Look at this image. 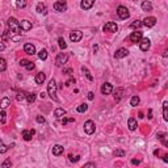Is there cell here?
Masks as SVG:
<instances>
[{
    "mask_svg": "<svg viewBox=\"0 0 168 168\" xmlns=\"http://www.w3.org/2000/svg\"><path fill=\"white\" fill-rule=\"evenodd\" d=\"M0 105H1V109H5L8 105H11V100L8 99V97H3V99H1V104H0Z\"/></svg>",
    "mask_w": 168,
    "mask_h": 168,
    "instance_id": "83f0119b",
    "label": "cell"
},
{
    "mask_svg": "<svg viewBox=\"0 0 168 168\" xmlns=\"http://www.w3.org/2000/svg\"><path fill=\"white\" fill-rule=\"evenodd\" d=\"M36 131L34 130H24L22 131V138L25 140H30L32 139V135H34Z\"/></svg>",
    "mask_w": 168,
    "mask_h": 168,
    "instance_id": "ffe728a7",
    "label": "cell"
},
{
    "mask_svg": "<svg viewBox=\"0 0 168 168\" xmlns=\"http://www.w3.org/2000/svg\"><path fill=\"white\" fill-rule=\"evenodd\" d=\"M5 67H7L5 59H4V58H0V71L4 72V71H5Z\"/></svg>",
    "mask_w": 168,
    "mask_h": 168,
    "instance_id": "d590c367",
    "label": "cell"
},
{
    "mask_svg": "<svg viewBox=\"0 0 168 168\" xmlns=\"http://www.w3.org/2000/svg\"><path fill=\"white\" fill-rule=\"evenodd\" d=\"M87 109H88L87 104H81V105H79L78 108H76V110H78L79 113H84V112H87Z\"/></svg>",
    "mask_w": 168,
    "mask_h": 168,
    "instance_id": "836d02e7",
    "label": "cell"
},
{
    "mask_svg": "<svg viewBox=\"0 0 168 168\" xmlns=\"http://www.w3.org/2000/svg\"><path fill=\"white\" fill-rule=\"evenodd\" d=\"M63 74H72L71 69H63Z\"/></svg>",
    "mask_w": 168,
    "mask_h": 168,
    "instance_id": "f907efd6",
    "label": "cell"
},
{
    "mask_svg": "<svg viewBox=\"0 0 168 168\" xmlns=\"http://www.w3.org/2000/svg\"><path fill=\"white\" fill-rule=\"evenodd\" d=\"M54 9L58 12H65L67 9V1L66 0H58L54 3Z\"/></svg>",
    "mask_w": 168,
    "mask_h": 168,
    "instance_id": "8992f818",
    "label": "cell"
},
{
    "mask_svg": "<svg viewBox=\"0 0 168 168\" xmlns=\"http://www.w3.org/2000/svg\"><path fill=\"white\" fill-rule=\"evenodd\" d=\"M26 101H28L29 104L34 103L36 101V93L34 92H29V93H26Z\"/></svg>",
    "mask_w": 168,
    "mask_h": 168,
    "instance_id": "4316f807",
    "label": "cell"
},
{
    "mask_svg": "<svg viewBox=\"0 0 168 168\" xmlns=\"http://www.w3.org/2000/svg\"><path fill=\"white\" fill-rule=\"evenodd\" d=\"M142 9L146 11V12L153 11V4L150 3V1H143V3H142Z\"/></svg>",
    "mask_w": 168,
    "mask_h": 168,
    "instance_id": "484cf974",
    "label": "cell"
},
{
    "mask_svg": "<svg viewBox=\"0 0 168 168\" xmlns=\"http://www.w3.org/2000/svg\"><path fill=\"white\" fill-rule=\"evenodd\" d=\"M34 80L37 84H44V81L46 80V74H44V72H38V74L36 75Z\"/></svg>",
    "mask_w": 168,
    "mask_h": 168,
    "instance_id": "ac0fdd59",
    "label": "cell"
},
{
    "mask_svg": "<svg viewBox=\"0 0 168 168\" xmlns=\"http://www.w3.org/2000/svg\"><path fill=\"white\" fill-rule=\"evenodd\" d=\"M38 58H40L41 60H45V59H46V58H47V51H46V50H45V49L41 50L40 53H38Z\"/></svg>",
    "mask_w": 168,
    "mask_h": 168,
    "instance_id": "f546056e",
    "label": "cell"
},
{
    "mask_svg": "<svg viewBox=\"0 0 168 168\" xmlns=\"http://www.w3.org/2000/svg\"><path fill=\"white\" fill-rule=\"evenodd\" d=\"M34 69V63L33 62H29V65L26 66V70H29V71H32V70Z\"/></svg>",
    "mask_w": 168,
    "mask_h": 168,
    "instance_id": "7dc6e473",
    "label": "cell"
},
{
    "mask_svg": "<svg viewBox=\"0 0 168 168\" xmlns=\"http://www.w3.org/2000/svg\"><path fill=\"white\" fill-rule=\"evenodd\" d=\"M131 163H133V164H139V163H140V160H137V159H133V160H131Z\"/></svg>",
    "mask_w": 168,
    "mask_h": 168,
    "instance_id": "f5cc1de1",
    "label": "cell"
},
{
    "mask_svg": "<svg viewBox=\"0 0 168 168\" xmlns=\"http://www.w3.org/2000/svg\"><path fill=\"white\" fill-rule=\"evenodd\" d=\"M156 137H158L159 139H163V138L165 137V134L164 133H158V134H156Z\"/></svg>",
    "mask_w": 168,
    "mask_h": 168,
    "instance_id": "681fc988",
    "label": "cell"
},
{
    "mask_svg": "<svg viewBox=\"0 0 168 168\" xmlns=\"http://www.w3.org/2000/svg\"><path fill=\"white\" fill-rule=\"evenodd\" d=\"M28 65H29V60H26V59H21V60H20V66H22V67H26Z\"/></svg>",
    "mask_w": 168,
    "mask_h": 168,
    "instance_id": "ee69618b",
    "label": "cell"
},
{
    "mask_svg": "<svg viewBox=\"0 0 168 168\" xmlns=\"http://www.w3.org/2000/svg\"><path fill=\"white\" fill-rule=\"evenodd\" d=\"M24 99H26V93L25 92H19V93L16 95V100L17 101H22Z\"/></svg>",
    "mask_w": 168,
    "mask_h": 168,
    "instance_id": "e575fe53",
    "label": "cell"
},
{
    "mask_svg": "<svg viewBox=\"0 0 168 168\" xmlns=\"http://www.w3.org/2000/svg\"><path fill=\"white\" fill-rule=\"evenodd\" d=\"M113 154H114V156H125V154L126 153H125L124 150H121V149H117V150H114V153Z\"/></svg>",
    "mask_w": 168,
    "mask_h": 168,
    "instance_id": "8d00e7d4",
    "label": "cell"
},
{
    "mask_svg": "<svg viewBox=\"0 0 168 168\" xmlns=\"http://www.w3.org/2000/svg\"><path fill=\"white\" fill-rule=\"evenodd\" d=\"M16 7L21 9V8H25L26 7V0H16Z\"/></svg>",
    "mask_w": 168,
    "mask_h": 168,
    "instance_id": "f1b7e54d",
    "label": "cell"
},
{
    "mask_svg": "<svg viewBox=\"0 0 168 168\" xmlns=\"http://www.w3.org/2000/svg\"><path fill=\"white\" fill-rule=\"evenodd\" d=\"M11 165H12V162H11L9 159H7L5 162L1 164V168H8V167H11Z\"/></svg>",
    "mask_w": 168,
    "mask_h": 168,
    "instance_id": "f35d334b",
    "label": "cell"
},
{
    "mask_svg": "<svg viewBox=\"0 0 168 168\" xmlns=\"http://www.w3.org/2000/svg\"><path fill=\"white\" fill-rule=\"evenodd\" d=\"M113 92V85L110 83H104L101 85V93L103 95H110Z\"/></svg>",
    "mask_w": 168,
    "mask_h": 168,
    "instance_id": "8fae6325",
    "label": "cell"
},
{
    "mask_svg": "<svg viewBox=\"0 0 168 168\" xmlns=\"http://www.w3.org/2000/svg\"><path fill=\"white\" fill-rule=\"evenodd\" d=\"M36 121L40 122V124H44V122H45V117H42V116H37V117H36Z\"/></svg>",
    "mask_w": 168,
    "mask_h": 168,
    "instance_id": "7bdbcfd3",
    "label": "cell"
},
{
    "mask_svg": "<svg viewBox=\"0 0 168 168\" xmlns=\"http://www.w3.org/2000/svg\"><path fill=\"white\" fill-rule=\"evenodd\" d=\"M74 83H75V79H70V80L66 81V85L69 87V85H71V84H74Z\"/></svg>",
    "mask_w": 168,
    "mask_h": 168,
    "instance_id": "c3c4849f",
    "label": "cell"
},
{
    "mask_svg": "<svg viewBox=\"0 0 168 168\" xmlns=\"http://www.w3.org/2000/svg\"><path fill=\"white\" fill-rule=\"evenodd\" d=\"M58 44H59V47H60L62 50H65L66 47H67V44H66L65 38H62V37H59V38H58Z\"/></svg>",
    "mask_w": 168,
    "mask_h": 168,
    "instance_id": "1f68e13d",
    "label": "cell"
},
{
    "mask_svg": "<svg viewBox=\"0 0 168 168\" xmlns=\"http://www.w3.org/2000/svg\"><path fill=\"white\" fill-rule=\"evenodd\" d=\"M95 122L92 121V120H88V121H85V124H84V131L88 134V135H91V134L95 133Z\"/></svg>",
    "mask_w": 168,
    "mask_h": 168,
    "instance_id": "5b68a950",
    "label": "cell"
},
{
    "mask_svg": "<svg viewBox=\"0 0 168 168\" xmlns=\"http://www.w3.org/2000/svg\"><path fill=\"white\" fill-rule=\"evenodd\" d=\"M162 142H163V144H164L165 147H168V139H162Z\"/></svg>",
    "mask_w": 168,
    "mask_h": 168,
    "instance_id": "11a10c76",
    "label": "cell"
},
{
    "mask_svg": "<svg viewBox=\"0 0 168 168\" xmlns=\"http://www.w3.org/2000/svg\"><path fill=\"white\" fill-rule=\"evenodd\" d=\"M128 125H129V129H130L131 131L137 130V126H138V124H137V120H135V118H129V121H128Z\"/></svg>",
    "mask_w": 168,
    "mask_h": 168,
    "instance_id": "7402d4cb",
    "label": "cell"
},
{
    "mask_svg": "<svg viewBox=\"0 0 168 168\" xmlns=\"http://www.w3.org/2000/svg\"><path fill=\"white\" fill-rule=\"evenodd\" d=\"M75 120L74 118H66V117H63L62 118V125H67L69 122H74Z\"/></svg>",
    "mask_w": 168,
    "mask_h": 168,
    "instance_id": "60d3db41",
    "label": "cell"
},
{
    "mask_svg": "<svg viewBox=\"0 0 168 168\" xmlns=\"http://www.w3.org/2000/svg\"><path fill=\"white\" fill-rule=\"evenodd\" d=\"M69 158H70V160H71V162H78V160H79V159H80V155H70L69 156Z\"/></svg>",
    "mask_w": 168,
    "mask_h": 168,
    "instance_id": "b9f144b4",
    "label": "cell"
},
{
    "mask_svg": "<svg viewBox=\"0 0 168 168\" xmlns=\"http://www.w3.org/2000/svg\"><path fill=\"white\" fill-rule=\"evenodd\" d=\"M163 160H164L165 163H168V155H164V156H163Z\"/></svg>",
    "mask_w": 168,
    "mask_h": 168,
    "instance_id": "6f0895ef",
    "label": "cell"
},
{
    "mask_svg": "<svg viewBox=\"0 0 168 168\" xmlns=\"http://www.w3.org/2000/svg\"><path fill=\"white\" fill-rule=\"evenodd\" d=\"M0 116H1V124H5V112H4V109H3V110H1V114H0Z\"/></svg>",
    "mask_w": 168,
    "mask_h": 168,
    "instance_id": "f6af8a7d",
    "label": "cell"
},
{
    "mask_svg": "<svg viewBox=\"0 0 168 168\" xmlns=\"http://www.w3.org/2000/svg\"><path fill=\"white\" fill-rule=\"evenodd\" d=\"M36 11H37L38 13H42V15H46V5H45L44 3H38L37 7H36Z\"/></svg>",
    "mask_w": 168,
    "mask_h": 168,
    "instance_id": "603a6c76",
    "label": "cell"
},
{
    "mask_svg": "<svg viewBox=\"0 0 168 168\" xmlns=\"http://www.w3.org/2000/svg\"><path fill=\"white\" fill-rule=\"evenodd\" d=\"M142 25H143V22L142 21H134V22H131V25H130V28L131 29H138V28H140V26H142Z\"/></svg>",
    "mask_w": 168,
    "mask_h": 168,
    "instance_id": "d6a6232c",
    "label": "cell"
},
{
    "mask_svg": "<svg viewBox=\"0 0 168 168\" xmlns=\"http://www.w3.org/2000/svg\"><path fill=\"white\" fill-rule=\"evenodd\" d=\"M93 92H89V93H88V100H93Z\"/></svg>",
    "mask_w": 168,
    "mask_h": 168,
    "instance_id": "816d5d0a",
    "label": "cell"
},
{
    "mask_svg": "<svg viewBox=\"0 0 168 168\" xmlns=\"http://www.w3.org/2000/svg\"><path fill=\"white\" fill-rule=\"evenodd\" d=\"M104 32H109V33H116V32L118 30V26H117V24L116 22H112V21H109L106 22L105 25H104Z\"/></svg>",
    "mask_w": 168,
    "mask_h": 168,
    "instance_id": "52a82bcc",
    "label": "cell"
},
{
    "mask_svg": "<svg viewBox=\"0 0 168 168\" xmlns=\"http://www.w3.org/2000/svg\"><path fill=\"white\" fill-rule=\"evenodd\" d=\"M20 26H21V29L24 32H28L32 29V22L28 21V20H21L20 21Z\"/></svg>",
    "mask_w": 168,
    "mask_h": 168,
    "instance_id": "9a60e30c",
    "label": "cell"
},
{
    "mask_svg": "<svg viewBox=\"0 0 168 168\" xmlns=\"http://www.w3.org/2000/svg\"><path fill=\"white\" fill-rule=\"evenodd\" d=\"M20 36H15V37H12V41H20Z\"/></svg>",
    "mask_w": 168,
    "mask_h": 168,
    "instance_id": "db71d44e",
    "label": "cell"
},
{
    "mask_svg": "<svg viewBox=\"0 0 168 168\" xmlns=\"http://www.w3.org/2000/svg\"><path fill=\"white\" fill-rule=\"evenodd\" d=\"M150 45H151V42H150L149 38H143L140 41V50L142 51H147L150 49Z\"/></svg>",
    "mask_w": 168,
    "mask_h": 168,
    "instance_id": "2e32d148",
    "label": "cell"
},
{
    "mask_svg": "<svg viewBox=\"0 0 168 168\" xmlns=\"http://www.w3.org/2000/svg\"><path fill=\"white\" fill-rule=\"evenodd\" d=\"M117 15H118V17L120 19H122V20H126V19L130 17V12H129V9L126 8V7H124V5H120L118 8H117Z\"/></svg>",
    "mask_w": 168,
    "mask_h": 168,
    "instance_id": "277c9868",
    "label": "cell"
},
{
    "mask_svg": "<svg viewBox=\"0 0 168 168\" xmlns=\"http://www.w3.org/2000/svg\"><path fill=\"white\" fill-rule=\"evenodd\" d=\"M24 51L28 54V55H34V54H36V47H34V45H32V44H25Z\"/></svg>",
    "mask_w": 168,
    "mask_h": 168,
    "instance_id": "4fadbf2b",
    "label": "cell"
},
{
    "mask_svg": "<svg viewBox=\"0 0 168 168\" xmlns=\"http://www.w3.org/2000/svg\"><path fill=\"white\" fill-rule=\"evenodd\" d=\"M163 118L168 122V101H164L163 104Z\"/></svg>",
    "mask_w": 168,
    "mask_h": 168,
    "instance_id": "cb8c5ba5",
    "label": "cell"
},
{
    "mask_svg": "<svg viewBox=\"0 0 168 168\" xmlns=\"http://www.w3.org/2000/svg\"><path fill=\"white\" fill-rule=\"evenodd\" d=\"M149 118H150V120L153 118V110H151V109L149 110Z\"/></svg>",
    "mask_w": 168,
    "mask_h": 168,
    "instance_id": "9f6ffc18",
    "label": "cell"
},
{
    "mask_svg": "<svg viewBox=\"0 0 168 168\" xmlns=\"http://www.w3.org/2000/svg\"><path fill=\"white\" fill-rule=\"evenodd\" d=\"M47 93H49V96L51 97L53 101H55V103L59 101L58 97H56V83L54 79H51V80L49 81V84H47Z\"/></svg>",
    "mask_w": 168,
    "mask_h": 168,
    "instance_id": "6da1fadb",
    "label": "cell"
},
{
    "mask_svg": "<svg viewBox=\"0 0 168 168\" xmlns=\"http://www.w3.org/2000/svg\"><path fill=\"white\" fill-rule=\"evenodd\" d=\"M0 147H1V149H0V154H4L7 150H8V147H7L5 144L3 143V142H0Z\"/></svg>",
    "mask_w": 168,
    "mask_h": 168,
    "instance_id": "ab89813d",
    "label": "cell"
},
{
    "mask_svg": "<svg viewBox=\"0 0 168 168\" xmlns=\"http://www.w3.org/2000/svg\"><path fill=\"white\" fill-rule=\"evenodd\" d=\"M130 41L131 42H140L142 41V32H139V30H135V32H133L130 34Z\"/></svg>",
    "mask_w": 168,
    "mask_h": 168,
    "instance_id": "30bf717a",
    "label": "cell"
},
{
    "mask_svg": "<svg viewBox=\"0 0 168 168\" xmlns=\"http://www.w3.org/2000/svg\"><path fill=\"white\" fill-rule=\"evenodd\" d=\"M4 47H5V46H4V44H1V45H0V50H1V51L4 50Z\"/></svg>",
    "mask_w": 168,
    "mask_h": 168,
    "instance_id": "680465c9",
    "label": "cell"
},
{
    "mask_svg": "<svg viewBox=\"0 0 168 168\" xmlns=\"http://www.w3.org/2000/svg\"><path fill=\"white\" fill-rule=\"evenodd\" d=\"M81 71H83V74L85 75V78H87L89 81L93 80V76H92V74L89 72V70H88L87 67H84V66H83V67H81Z\"/></svg>",
    "mask_w": 168,
    "mask_h": 168,
    "instance_id": "d4e9b609",
    "label": "cell"
},
{
    "mask_svg": "<svg viewBox=\"0 0 168 168\" xmlns=\"http://www.w3.org/2000/svg\"><path fill=\"white\" fill-rule=\"evenodd\" d=\"M1 37H3L4 41L8 40V38H9V40H12V37H11V32H9V30H4V32H3V36H1Z\"/></svg>",
    "mask_w": 168,
    "mask_h": 168,
    "instance_id": "74e56055",
    "label": "cell"
},
{
    "mask_svg": "<svg viewBox=\"0 0 168 168\" xmlns=\"http://www.w3.org/2000/svg\"><path fill=\"white\" fill-rule=\"evenodd\" d=\"M128 55H129V51L125 47H121V49H118L114 53V58H117V59H122V58H125V56H128Z\"/></svg>",
    "mask_w": 168,
    "mask_h": 168,
    "instance_id": "9c48e42d",
    "label": "cell"
},
{
    "mask_svg": "<svg viewBox=\"0 0 168 168\" xmlns=\"http://www.w3.org/2000/svg\"><path fill=\"white\" fill-rule=\"evenodd\" d=\"M54 116H55L56 118H62V117L66 116V110L62 108H56L55 110H54Z\"/></svg>",
    "mask_w": 168,
    "mask_h": 168,
    "instance_id": "44dd1931",
    "label": "cell"
},
{
    "mask_svg": "<svg viewBox=\"0 0 168 168\" xmlns=\"http://www.w3.org/2000/svg\"><path fill=\"white\" fill-rule=\"evenodd\" d=\"M81 37H83V33H81L80 30H74L70 33V40H71L72 42H79V41L81 40Z\"/></svg>",
    "mask_w": 168,
    "mask_h": 168,
    "instance_id": "ba28073f",
    "label": "cell"
},
{
    "mask_svg": "<svg viewBox=\"0 0 168 168\" xmlns=\"http://www.w3.org/2000/svg\"><path fill=\"white\" fill-rule=\"evenodd\" d=\"M63 151H65V147L60 146V144H55L53 147V155L55 156H59L60 154H63Z\"/></svg>",
    "mask_w": 168,
    "mask_h": 168,
    "instance_id": "e0dca14e",
    "label": "cell"
},
{
    "mask_svg": "<svg viewBox=\"0 0 168 168\" xmlns=\"http://www.w3.org/2000/svg\"><path fill=\"white\" fill-rule=\"evenodd\" d=\"M155 24H156V19L153 17V16H151V17H146V19L143 20V25L147 26V28H153Z\"/></svg>",
    "mask_w": 168,
    "mask_h": 168,
    "instance_id": "5bb4252c",
    "label": "cell"
},
{
    "mask_svg": "<svg viewBox=\"0 0 168 168\" xmlns=\"http://www.w3.org/2000/svg\"><path fill=\"white\" fill-rule=\"evenodd\" d=\"M67 60H69V55L65 54V53H59L58 55H56L55 66L56 67H62V66H65L66 63H67Z\"/></svg>",
    "mask_w": 168,
    "mask_h": 168,
    "instance_id": "3957f363",
    "label": "cell"
},
{
    "mask_svg": "<svg viewBox=\"0 0 168 168\" xmlns=\"http://www.w3.org/2000/svg\"><path fill=\"white\" fill-rule=\"evenodd\" d=\"M96 164L95 163H87V164H84V168H95Z\"/></svg>",
    "mask_w": 168,
    "mask_h": 168,
    "instance_id": "bcb514c9",
    "label": "cell"
},
{
    "mask_svg": "<svg viewBox=\"0 0 168 168\" xmlns=\"http://www.w3.org/2000/svg\"><path fill=\"white\" fill-rule=\"evenodd\" d=\"M139 101L140 100H139V97L138 96H133L131 97V100H130V105L131 106H137L138 104H139Z\"/></svg>",
    "mask_w": 168,
    "mask_h": 168,
    "instance_id": "4dcf8cb0",
    "label": "cell"
},
{
    "mask_svg": "<svg viewBox=\"0 0 168 168\" xmlns=\"http://www.w3.org/2000/svg\"><path fill=\"white\" fill-rule=\"evenodd\" d=\"M124 93H125L124 88H118V89H116V92H114V100H116V103H118L120 100L124 97Z\"/></svg>",
    "mask_w": 168,
    "mask_h": 168,
    "instance_id": "d6986e66",
    "label": "cell"
},
{
    "mask_svg": "<svg viewBox=\"0 0 168 168\" xmlns=\"http://www.w3.org/2000/svg\"><path fill=\"white\" fill-rule=\"evenodd\" d=\"M95 4V0H81L80 3V8L84 11H88L92 8V5Z\"/></svg>",
    "mask_w": 168,
    "mask_h": 168,
    "instance_id": "7c38bea8",
    "label": "cell"
},
{
    "mask_svg": "<svg viewBox=\"0 0 168 168\" xmlns=\"http://www.w3.org/2000/svg\"><path fill=\"white\" fill-rule=\"evenodd\" d=\"M7 24H8V28H9V30L12 32V33H16V34H17V33H20V32L22 30L21 26H20V22L17 21L15 17H11V19H8Z\"/></svg>",
    "mask_w": 168,
    "mask_h": 168,
    "instance_id": "7a4b0ae2",
    "label": "cell"
}]
</instances>
